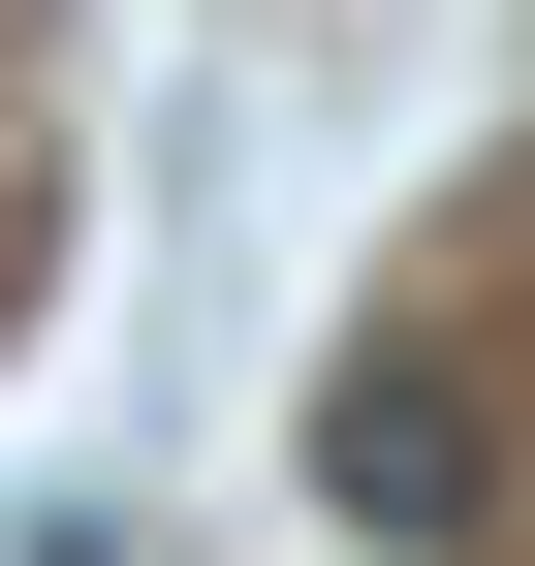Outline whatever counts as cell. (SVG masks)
Segmentation results:
<instances>
[{
  "label": "cell",
  "instance_id": "1",
  "mask_svg": "<svg viewBox=\"0 0 535 566\" xmlns=\"http://www.w3.org/2000/svg\"><path fill=\"white\" fill-rule=\"evenodd\" d=\"M315 504L347 535H473L504 504V378L473 346H347V378H315Z\"/></svg>",
  "mask_w": 535,
  "mask_h": 566
}]
</instances>
